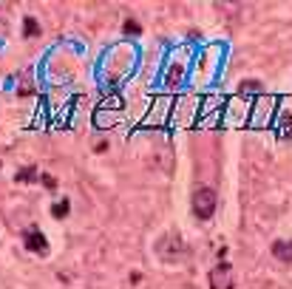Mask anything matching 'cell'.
<instances>
[{"label":"cell","instance_id":"3","mask_svg":"<svg viewBox=\"0 0 292 289\" xmlns=\"http://www.w3.org/2000/svg\"><path fill=\"white\" fill-rule=\"evenodd\" d=\"M210 289H233V272L227 264H219L210 272Z\"/></svg>","mask_w":292,"mask_h":289},{"label":"cell","instance_id":"2","mask_svg":"<svg viewBox=\"0 0 292 289\" xmlns=\"http://www.w3.org/2000/svg\"><path fill=\"white\" fill-rule=\"evenodd\" d=\"M23 247L29 252H37V255H48V241H46V235L40 233L37 227H29L23 233Z\"/></svg>","mask_w":292,"mask_h":289},{"label":"cell","instance_id":"7","mask_svg":"<svg viewBox=\"0 0 292 289\" xmlns=\"http://www.w3.org/2000/svg\"><path fill=\"white\" fill-rule=\"evenodd\" d=\"M26 29H23V34H26V37H37V34H40V26H37V20H34V17H26Z\"/></svg>","mask_w":292,"mask_h":289},{"label":"cell","instance_id":"10","mask_svg":"<svg viewBox=\"0 0 292 289\" xmlns=\"http://www.w3.org/2000/svg\"><path fill=\"white\" fill-rule=\"evenodd\" d=\"M40 181H43V187H46V190H54L57 187V179H54V176H40Z\"/></svg>","mask_w":292,"mask_h":289},{"label":"cell","instance_id":"9","mask_svg":"<svg viewBox=\"0 0 292 289\" xmlns=\"http://www.w3.org/2000/svg\"><path fill=\"white\" fill-rule=\"evenodd\" d=\"M34 173H37L34 167H26V170H20V173H17L15 179H17V181H32V179H34Z\"/></svg>","mask_w":292,"mask_h":289},{"label":"cell","instance_id":"4","mask_svg":"<svg viewBox=\"0 0 292 289\" xmlns=\"http://www.w3.org/2000/svg\"><path fill=\"white\" fill-rule=\"evenodd\" d=\"M253 108H255L253 117L258 119V125H264L267 119H272V111H275V97H264V94H261Z\"/></svg>","mask_w":292,"mask_h":289},{"label":"cell","instance_id":"11","mask_svg":"<svg viewBox=\"0 0 292 289\" xmlns=\"http://www.w3.org/2000/svg\"><path fill=\"white\" fill-rule=\"evenodd\" d=\"M125 34H139V23H134V20H125Z\"/></svg>","mask_w":292,"mask_h":289},{"label":"cell","instance_id":"5","mask_svg":"<svg viewBox=\"0 0 292 289\" xmlns=\"http://www.w3.org/2000/svg\"><path fill=\"white\" fill-rule=\"evenodd\" d=\"M272 255L281 261H292V241H275L272 244Z\"/></svg>","mask_w":292,"mask_h":289},{"label":"cell","instance_id":"6","mask_svg":"<svg viewBox=\"0 0 292 289\" xmlns=\"http://www.w3.org/2000/svg\"><path fill=\"white\" fill-rule=\"evenodd\" d=\"M68 210H71V204H68V199H63V202H57L54 207H51V216H54V219H65Z\"/></svg>","mask_w":292,"mask_h":289},{"label":"cell","instance_id":"1","mask_svg":"<svg viewBox=\"0 0 292 289\" xmlns=\"http://www.w3.org/2000/svg\"><path fill=\"white\" fill-rule=\"evenodd\" d=\"M193 213H196V219H210L216 213V190L213 187H196V193H193Z\"/></svg>","mask_w":292,"mask_h":289},{"label":"cell","instance_id":"8","mask_svg":"<svg viewBox=\"0 0 292 289\" xmlns=\"http://www.w3.org/2000/svg\"><path fill=\"white\" fill-rule=\"evenodd\" d=\"M247 91H255V94H261L264 88H261V82H241V85H238V94H247Z\"/></svg>","mask_w":292,"mask_h":289}]
</instances>
